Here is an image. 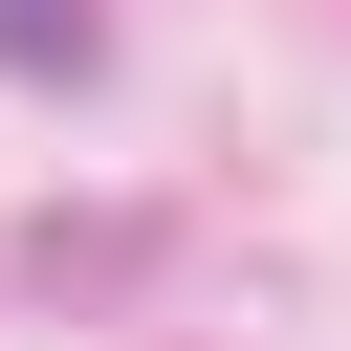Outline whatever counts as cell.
<instances>
[{
  "label": "cell",
  "mask_w": 351,
  "mask_h": 351,
  "mask_svg": "<svg viewBox=\"0 0 351 351\" xmlns=\"http://www.w3.org/2000/svg\"><path fill=\"white\" fill-rule=\"evenodd\" d=\"M0 66H44V88H66V66H88V0H0Z\"/></svg>",
  "instance_id": "cell-1"
}]
</instances>
